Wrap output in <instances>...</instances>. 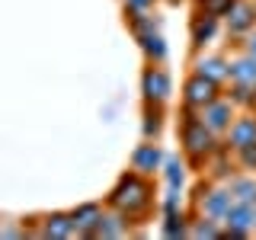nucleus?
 Listing matches in <instances>:
<instances>
[{
    "mask_svg": "<svg viewBox=\"0 0 256 240\" xmlns=\"http://www.w3.org/2000/svg\"><path fill=\"white\" fill-rule=\"evenodd\" d=\"M150 202H154V189H150L148 176L138 173V170L122 173L109 192V208L122 212L128 221H141L150 212Z\"/></svg>",
    "mask_w": 256,
    "mask_h": 240,
    "instance_id": "obj_1",
    "label": "nucleus"
},
{
    "mask_svg": "<svg viewBox=\"0 0 256 240\" xmlns=\"http://www.w3.org/2000/svg\"><path fill=\"white\" fill-rule=\"evenodd\" d=\"M180 134H182V150H186V157H189L192 166H202L205 160L218 150V144H214V132L202 122V116H192V109L182 116V132Z\"/></svg>",
    "mask_w": 256,
    "mask_h": 240,
    "instance_id": "obj_2",
    "label": "nucleus"
},
{
    "mask_svg": "<svg viewBox=\"0 0 256 240\" xmlns=\"http://www.w3.org/2000/svg\"><path fill=\"white\" fill-rule=\"evenodd\" d=\"M218 96H221V84H214V80H208L202 74H192L186 84H182V100H186L189 109L202 112L208 102H214Z\"/></svg>",
    "mask_w": 256,
    "mask_h": 240,
    "instance_id": "obj_3",
    "label": "nucleus"
},
{
    "mask_svg": "<svg viewBox=\"0 0 256 240\" xmlns=\"http://www.w3.org/2000/svg\"><path fill=\"white\" fill-rule=\"evenodd\" d=\"M196 196H198V212H202L205 218H212V221H224V218H228V212L234 208V196H230V189L198 186Z\"/></svg>",
    "mask_w": 256,
    "mask_h": 240,
    "instance_id": "obj_4",
    "label": "nucleus"
},
{
    "mask_svg": "<svg viewBox=\"0 0 256 240\" xmlns=\"http://www.w3.org/2000/svg\"><path fill=\"white\" fill-rule=\"evenodd\" d=\"M141 93H144V102H160L164 106L170 100V74L157 64H150L141 77Z\"/></svg>",
    "mask_w": 256,
    "mask_h": 240,
    "instance_id": "obj_5",
    "label": "nucleus"
},
{
    "mask_svg": "<svg viewBox=\"0 0 256 240\" xmlns=\"http://www.w3.org/2000/svg\"><path fill=\"white\" fill-rule=\"evenodd\" d=\"M202 122L212 128L214 134L230 132V125H234V100H224V96H218L214 102H208V106L202 109Z\"/></svg>",
    "mask_w": 256,
    "mask_h": 240,
    "instance_id": "obj_6",
    "label": "nucleus"
},
{
    "mask_svg": "<svg viewBox=\"0 0 256 240\" xmlns=\"http://www.w3.org/2000/svg\"><path fill=\"white\" fill-rule=\"evenodd\" d=\"M224 224H228L224 237H246L256 228V205H240V202H234V208L228 212Z\"/></svg>",
    "mask_w": 256,
    "mask_h": 240,
    "instance_id": "obj_7",
    "label": "nucleus"
},
{
    "mask_svg": "<svg viewBox=\"0 0 256 240\" xmlns=\"http://www.w3.org/2000/svg\"><path fill=\"white\" fill-rule=\"evenodd\" d=\"M77 224H74V212H52L42 218V230L38 237H74Z\"/></svg>",
    "mask_w": 256,
    "mask_h": 240,
    "instance_id": "obj_8",
    "label": "nucleus"
},
{
    "mask_svg": "<svg viewBox=\"0 0 256 240\" xmlns=\"http://www.w3.org/2000/svg\"><path fill=\"white\" fill-rule=\"evenodd\" d=\"M256 141V116H240L234 118V125H230V132H228V148L230 150H244L246 144H253Z\"/></svg>",
    "mask_w": 256,
    "mask_h": 240,
    "instance_id": "obj_9",
    "label": "nucleus"
},
{
    "mask_svg": "<svg viewBox=\"0 0 256 240\" xmlns=\"http://www.w3.org/2000/svg\"><path fill=\"white\" fill-rule=\"evenodd\" d=\"M253 26H256V6L246 4V0H237L228 13V32L230 36H244V32H250Z\"/></svg>",
    "mask_w": 256,
    "mask_h": 240,
    "instance_id": "obj_10",
    "label": "nucleus"
},
{
    "mask_svg": "<svg viewBox=\"0 0 256 240\" xmlns=\"http://www.w3.org/2000/svg\"><path fill=\"white\" fill-rule=\"evenodd\" d=\"M102 218H106V214H102V208H100V205H93V202H86V205L74 208L77 234H84V237H96V230H100Z\"/></svg>",
    "mask_w": 256,
    "mask_h": 240,
    "instance_id": "obj_11",
    "label": "nucleus"
},
{
    "mask_svg": "<svg viewBox=\"0 0 256 240\" xmlns=\"http://www.w3.org/2000/svg\"><path fill=\"white\" fill-rule=\"evenodd\" d=\"M160 164H164V154H160L157 144H141V148L132 154V170H138L144 176H150L154 170H160Z\"/></svg>",
    "mask_w": 256,
    "mask_h": 240,
    "instance_id": "obj_12",
    "label": "nucleus"
},
{
    "mask_svg": "<svg viewBox=\"0 0 256 240\" xmlns=\"http://www.w3.org/2000/svg\"><path fill=\"white\" fill-rule=\"evenodd\" d=\"M196 74L214 80V84H224V80L230 77V64L224 58H198L196 61Z\"/></svg>",
    "mask_w": 256,
    "mask_h": 240,
    "instance_id": "obj_13",
    "label": "nucleus"
},
{
    "mask_svg": "<svg viewBox=\"0 0 256 240\" xmlns=\"http://www.w3.org/2000/svg\"><path fill=\"white\" fill-rule=\"evenodd\" d=\"M214 29H218V16H205V13H196V20H192V45L202 48L208 38L214 36Z\"/></svg>",
    "mask_w": 256,
    "mask_h": 240,
    "instance_id": "obj_14",
    "label": "nucleus"
},
{
    "mask_svg": "<svg viewBox=\"0 0 256 240\" xmlns=\"http://www.w3.org/2000/svg\"><path fill=\"white\" fill-rule=\"evenodd\" d=\"M138 42L144 48V54L150 58V64H160L166 58V45H164V36H160L157 29H150V32H144V36H138Z\"/></svg>",
    "mask_w": 256,
    "mask_h": 240,
    "instance_id": "obj_15",
    "label": "nucleus"
},
{
    "mask_svg": "<svg viewBox=\"0 0 256 240\" xmlns=\"http://www.w3.org/2000/svg\"><path fill=\"white\" fill-rule=\"evenodd\" d=\"M230 80H234V84L256 86V58H253V54H246V58H240V61L230 64Z\"/></svg>",
    "mask_w": 256,
    "mask_h": 240,
    "instance_id": "obj_16",
    "label": "nucleus"
},
{
    "mask_svg": "<svg viewBox=\"0 0 256 240\" xmlns=\"http://www.w3.org/2000/svg\"><path fill=\"white\" fill-rule=\"evenodd\" d=\"M128 221L122 212H116L112 208V214H106L102 218V224H100V230H96V237H122V234H128Z\"/></svg>",
    "mask_w": 256,
    "mask_h": 240,
    "instance_id": "obj_17",
    "label": "nucleus"
},
{
    "mask_svg": "<svg viewBox=\"0 0 256 240\" xmlns=\"http://www.w3.org/2000/svg\"><path fill=\"white\" fill-rule=\"evenodd\" d=\"M160 125H164V106L160 102H148L144 106V138H157Z\"/></svg>",
    "mask_w": 256,
    "mask_h": 240,
    "instance_id": "obj_18",
    "label": "nucleus"
},
{
    "mask_svg": "<svg viewBox=\"0 0 256 240\" xmlns=\"http://www.w3.org/2000/svg\"><path fill=\"white\" fill-rule=\"evenodd\" d=\"M230 196L240 205H256V180H234L230 182Z\"/></svg>",
    "mask_w": 256,
    "mask_h": 240,
    "instance_id": "obj_19",
    "label": "nucleus"
},
{
    "mask_svg": "<svg viewBox=\"0 0 256 240\" xmlns=\"http://www.w3.org/2000/svg\"><path fill=\"white\" fill-rule=\"evenodd\" d=\"M234 4L237 0H198V13H205V16H228Z\"/></svg>",
    "mask_w": 256,
    "mask_h": 240,
    "instance_id": "obj_20",
    "label": "nucleus"
},
{
    "mask_svg": "<svg viewBox=\"0 0 256 240\" xmlns=\"http://www.w3.org/2000/svg\"><path fill=\"white\" fill-rule=\"evenodd\" d=\"M164 234L166 237H186V218L180 212H166V221H164Z\"/></svg>",
    "mask_w": 256,
    "mask_h": 240,
    "instance_id": "obj_21",
    "label": "nucleus"
},
{
    "mask_svg": "<svg viewBox=\"0 0 256 240\" xmlns=\"http://www.w3.org/2000/svg\"><path fill=\"white\" fill-rule=\"evenodd\" d=\"M189 237H224V230L214 228L212 218H205V221H198L196 228H189Z\"/></svg>",
    "mask_w": 256,
    "mask_h": 240,
    "instance_id": "obj_22",
    "label": "nucleus"
},
{
    "mask_svg": "<svg viewBox=\"0 0 256 240\" xmlns=\"http://www.w3.org/2000/svg\"><path fill=\"white\" fill-rule=\"evenodd\" d=\"M166 182H170V189L182 186V164L180 160H170V164H166Z\"/></svg>",
    "mask_w": 256,
    "mask_h": 240,
    "instance_id": "obj_23",
    "label": "nucleus"
},
{
    "mask_svg": "<svg viewBox=\"0 0 256 240\" xmlns=\"http://www.w3.org/2000/svg\"><path fill=\"white\" fill-rule=\"evenodd\" d=\"M237 154H240V164H244L246 170H256V141H253V144H246V148H244V150H237Z\"/></svg>",
    "mask_w": 256,
    "mask_h": 240,
    "instance_id": "obj_24",
    "label": "nucleus"
},
{
    "mask_svg": "<svg viewBox=\"0 0 256 240\" xmlns=\"http://www.w3.org/2000/svg\"><path fill=\"white\" fill-rule=\"evenodd\" d=\"M154 6V0H125V10H134V13H148Z\"/></svg>",
    "mask_w": 256,
    "mask_h": 240,
    "instance_id": "obj_25",
    "label": "nucleus"
},
{
    "mask_svg": "<svg viewBox=\"0 0 256 240\" xmlns=\"http://www.w3.org/2000/svg\"><path fill=\"white\" fill-rule=\"evenodd\" d=\"M246 54H253V58H256V32L246 38Z\"/></svg>",
    "mask_w": 256,
    "mask_h": 240,
    "instance_id": "obj_26",
    "label": "nucleus"
}]
</instances>
